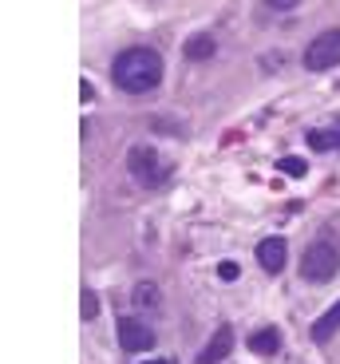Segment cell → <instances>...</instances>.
I'll use <instances>...</instances> for the list:
<instances>
[{
  "instance_id": "9a60e30c",
  "label": "cell",
  "mask_w": 340,
  "mask_h": 364,
  "mask_svg": "<svg viewBox=\"0 0 340 364\" xmlns=\"http://www.w3.org/2000/svg\"><path fill=\"white\" fill-rule=\"evenodd\" d=\"M83 321H95V313H99V301H95V293L92 289H83Z\"/></svg>"
},
{
  "instance_id": "6da1fadb",
  "label": "cell",
  "mask_w": 340,
  "mask_h": 364,
  "mask_svg": "<svg viewBox=\"0 0 340 364\" xmlns=\"http://www.w3.org/2000/svg\"><path fill=\"white\" fill-rule=\"evenodd\" d=\"M111 80L119 83L127 95H147V91H155L163 83V55L155 48H127L123 55H115Z\"/></svg>"
},
{
  "instance_id": "7c38bea8",
  "label": "cell",
  "mask_w": 340,
  "mask_h": 364,
  "mask_svg": "<svg viewBox=\"0 0 340 364\" xmlns=\"http://www.w3.org/2000/svg\"><path fill=\"white\" fill-rule=\"evenodd\" d=\"M309 146H313V151H336V146H332V135L329 131H309Z\"/></svg>"
},
{
  "instance_id": "8992f818",
  "label": "cell",
  "mask_w": 340,
  "mask_h": 364,
  "mask_svg": "<svg viewBox=\"0 0 340 364\" xmlns=\"http://www.w3.org/2000/svg\"><path fill=\"white\" fill-rule=\"evenodd\" d=\"M289 262L285 254V237H265V242H258V265L265 273H281Z\"/></svg>"
},
{
  "instance_id": "9c48e42d",
  "label": "cell",
  "mask_w": 340,
  "mask_h": 364,
  "mask_svg": "<svg viewBox=\"0 0 340 364\" xmlns=\"http://www.w3.org/2000/svg\"><path fill=\"white\" fill-rule=\"evenodd\" d=\"M214 48H218V44H214V36H210V32H198V36H190V40H186L182 55H186V60H210V55H214Z\"/></svg>"
},
{
  "instance_id": "8fae6325",
  "label": "cell",
  "mask_w": 340,
  "mask_h": 364,
  "mask_svg": "<svg viewBox=\"0 0 340 364\" xmlns=\"http://www.w3.org/2000/svg\"><path fill=\"white\" fill-rule=\"evenodd\" d=\"M336 328H340V301L313 325V341H332V333H336Z\"/></svg>"
},
{
  "instance_id": "277c9868",
  "label": "cell",
  "mask_w": 340,
  "mask_h": 364,
  "mask_svg": "<svg viewBox=\"0 0 340 364\" xmlns=\"http://www.w3.org/2000/svg\"><path fill=\"white\" fill-rule=\"evenodd\" d=\"M336 64H340V28H329L305 48V68L309 72H329Z\"/></svg>"
},
{
  "instance_id": "30bf717a",
  "label": "cell",
  "mask_w": 340,
  "mask_h": 364,
  "mask_svg": "<svg viewBox=\"0 0 340 364\" xmlns=\"http://www.w3.org/2000/svg\"><path fill=\"white\" fill-rule=\"evenodd\" d=\"M131 301H135V309H158V305H163L155 282H138L135 289H131Z\"/></svg>"
},
{
  "instance_id": "2e32d148",
  "label": "cell",
  "mask_w": 340,
  "mask_h": 364,
  "mask_svg": "<svg viewBox=\"0 0 340 364\" xmlns=\"http://www.w3.org/2000/svg\"><path fill=\"white\" fill-rule=\"evenodd\" d=\"M301 0H269V9H277V12H289V9H297Z\"/></svg>"
},
{
  "instance_id": "ac0fdd59",
  "label": "cell",
  "mask_w": 340,
  "mask_h": 364,
  "mask_svg": "<svg viewBox=\"0 0 340 364\" xmlns=\"http://www.w3.org/2000/svg\"><path fill=\"white\" fill-rule=\"evenodd\" d=\"M143 364H175V360H143Z\"/></svg>"
},
{
  "instance_id": "5bb4252c",
  "label": "cell",
  "mask_w": 340,
  "mask_h": 364,
  "mask_svg": "<svg viewBox=\"0 0 340 364\" xmlns=\"http://www.w3.org/2000/svg\"><path fill=\"white\" fill-rule=\"evenodd\" d=\"M218 277H221V282H238V277H241V265L226 257V262H218Z\"/></svg>"
},
{
  "instance_id": "4fadbf2b",
  "label": "cell",
  "mask_w": 340,
  "mask_h": 364,
  "mask_svg": "<svg viewBox=\"0 0 340 364\" xmlns=\"http://www.w3.org/2000/svg\"><path fill=\"white\" fill-rule=\"evenodd\" d=\"M281 171L289 174V178H305V171H309V166H305V159H281Z\"/></svg>"
},
{
  "instance_id": "52a82bcc",
  "label": "cell",
  "mask_w": 340,
  "mask_h": 364,
  "mask_svg": "<svg viewBox=\"0 0 340 364\" xmlns=\"http://www.w3.org/2000/svg\"><path fill=\"white\" fill-rule=\"evenodd\" d=\"M230 353H234V328H230V325H221L218 333H214V341L206 345V353L198 356L194 364H221Z\"/></svg>"
},
{
  "instance_id": "7a4b0ae2",
  "label": "cell",
  "mask_w": 340,
  "mask_h": 364,
  "mask_svg": "<svg viewBox=\"0 0 340 364\" xmlns=\"http://www.w3.org/2000/svg\"><path fill=\"white\" fill-rule=\"evenodd\" d=\"M336 273H340V254H336V246H329V242H313V246L301 254V277L305 282L324 285V282H332Z\"/></svg>"
},
{
  "instance_id": "5b68a950",
  "label": "cell",
  "mask_w": 340,
  "mask_h": 364,
  "mask_svg": "<svg viewBox=\"0 0 340 364\" xmlns=\"http://www.w3.org/2000/svg\"><path fill=\"white\" fill-rule=\"evenodd\" d=\"M119 345L127 348V353H147V348L155 345V333H150L138 317H119Z\"/></svg>"
},
{
  "instance_id": "e0dca14e",
  "label": "cell",
  "mask_w": 340,
  "mask_h": 364,
  "mask_svg": "<svg viewBox=\"0 0 340 364\" xmlns=\"http://www.w3.org/2000/svg\"><path fill=\"white\" fill-rule=\"evenodd\" d=\"M329 135H332V146L340 151V119H332V127H329Z\"/></svg>"
},
{
  "instance_id": "3957f363",
  "label": "cell",
  "mask_w": 340,
  "mask_h": 364,
  "mask_svg": "<svg viewBox=\"0 0 340 364\" xmlns=\"http://www.w3.org/2000/svg\"><path fill=\"white\" fill-rule=\"evenodd\" d=\"M127 171H131V178L143 182V186H163V182L170 178V163H163L158 151H150V146H131Z\"/></svg>"
},
{
  "instance_id": "ba28073f",
  "label": "cell",
  "mask_w": 340,
  "mask_h": 364,
  "mask_svg": "<svg viewBox=\"0 0 340 364\" xmlns=\"http://www.w3.org/2000/svg\"><path fill=\"white\" fill-rule=\"evenodd\" d=\"M249 353H258V356L281 353V333H277V328H258V333L249 337Z\"/></svg>"
}]
</instances>
